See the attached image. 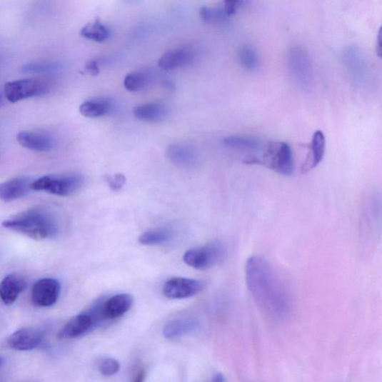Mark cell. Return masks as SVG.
I'll return each mask as SVG.
<instances>
[{"instance_id": "19", "label": "cell", "mask_w": 382, "mask_h": 382, "mask_svg": "<svg viewBox=\"0 0 382 382\" xmlns=\"http://www.w3.org/2000/svg\"><path fill=\"white\" fill-rule=\"evenodd\" d=\"M326 151V138L324 133L318 130L314 132L311 144V151L303 166V172L306 173L313 169L323 161Z\"/></svg>"}, {"instance_id": "14", "label": "cell", "mask_w": 382, "mask_h": 382, "mask_svg": "<svg viewBox=\"0 0 382 382\" xmlns=\"http://www.w3.org/2000/svg\"><path fill=\"white\" fill-rule=\"evenodd\" d=\"M201 328V321L196 318H177L171 320L164 325L163 335L167 339L175 340L195 334Z\"/></svg>"}, {"instance_id": "18", "label": "cell", "mask_w": 382, "mask_h": 382, "mask_svg": "<svg viewBox=\"0 0 382 382\" xmlns=\"http://www.w3.org/2000/svg\"><path fill=\"white\" fill-rule=\"evenodd\" d=\"M166 155L173 164L182 168L194 167L199 161V154L196 149L184 144L170 145Z\"/></svg>"}, {"instance_id": "2", "label": "cell", "mask_w": 382, "mask_h": 382, "mask_svg": "<svg viewBox=\"0 0 382 382\" xmlns=\"http://www.w3.org/2000/svg\"><path fill=\"white\" fill-rule=\"evenodd\" d=\"M2 225L36 241L53 238L59 230L56 216L44 208H31L14 215Z\"/></svg>"}, {"instance_id": "3", "label": "cell", "mask_w": 382, "mask_h": 382, "mask_svg": "<svg viewBox=\"0 0 382 382\" xmlns=\"http://www.w3.org/2000/svg\"><path fill=\"white\" fill-rule=\"evenodd\" d=\"M246 163L263 165L282 176H291L294 171L292 149L286 142H270L261 157L251 156L246 159Z\"/></svg>"}, {"instance_id": "7", "label": "cell", "mask_w": 382, "mask_h": 382, "mask_svg": "<svg viewBox=\"0 0 382 382\" xmlns=\"http://www.w3.org/2000/svg\"><path fill=\"white\" fill-rule=\"evenodd\" d=\"M51 91V86L44 80L25 79L6 83L4 95L10 103L14 104L32 97L45 95Z\"/></svg>"}, {"instance_id": "22", "label": "cell", "mask_w": 382, "mask_h": 382, "mask_svg": "<svg viewBox=\"0 0 382 382\" xmlns=\"http://www.w3.org/2000/svg\"><path fill=\"white\" fill-rule=\"evenodd\" d=\"M111 31L110 28L99 19H95L89 22L83 26L80 31V35L83 38L98 43L107 41L111 36Z\"/></svg>"}, {"instance_id": "33", "label": "cell", "mask_w": 382, "mask_h": 382, "mask_svg": "<svg viewBox=\"0 0 382 382\" xmlns=\"http://www.w3.org/2000/svg\"><path fill=\"white\" fill-rule=\"evenodd\" d=\"M376 51L378 56L382 59V26L378 31Z\"/></svg>"}, {"instance_id": "9", "label": "cell", "mask_w": 382, "mask_h": 382, "mask_svg": "<svg viewBox=\"0 0 382 382\" xmlns=\"http://www.w3.org/2000/svg\"><path fill=\"white\" fill-rule=\"evenodd\" d=\"M205 286L204 282L201 280L174 277L165 282L162 292L171 300H184L201 293Z\"/></svg>"}, {"instance_id": "31", "label": "cell", "mask_w": 382, "mask_h": 382, "mask_svg": "<svg viewBox=\"0 0 382 382\" xmlns=\"http://www.w3.org/2000/svg\"><path fill=\"white\" fill-rule=\"evenodd\" d=\"M223 4L229 15L232 16L243 8L246 2L243 0H235V1H226Z\"/></svg>"}, {"instance_id": "21", "label": "cell", "mask_w": 382, "mask_h": 382, "mask_svg": "<svg viewBox=\"0 0 382 382\" xmlns=\"http://www.w3.org/2000/svg\"><path fill=\"white\" fill-rule=\"evenodd\" d=\"M168 113L167 107L160 103L144 104L133 109V114L136 119L148 122L161 121L166 118Z\"/></svg>"}, {"instance_id": "26", "label": "cell", "mask_w": 382, "mask_h": 382, "mask_svg": "<svg viewBox=\"0 0 382 382\" xmlns=\"http://www.w3.org/2000/svg\"><path fill=\"white\" fill-rule=\"evenodd\" d=\"M238 59L242 68L248 71H256L260 65L258 53L250 46H243L239 49Z\"/></svg>"}, {"instance_id": "20", "label": "cell", "mask_w": 382, "mask_h": 382, "mask_svg": "<svg viewBox=\"0 0 382 382\" xmlns=\"http://www.w3.org/2000/svg\"><path fill=\"white\" fill-rule=\"evenodd\" d=\"M110 99L99 97L89 99L79 106V112L88 119H97L106 115L111 109Z\"/></svg>"}, {"instance_id": "17", "label": "cell", "mask_w": 382, "mask_h": 382, "mask_svg": "<svg viewBox=\"0 0 382 382\" xmlns=\"http://www.w3.org/2000/svg\"><path fill=\"white\" fill-rule=\"evenodd\" d=\"M16 141L24 148L36 152L51 151L55 145L52 136L38 131H21L16 136Z\"/></svg>"}, {"instance_id": "34", "label": "cell", "mask_w": 382, "mask_h": 382, "mask_svg": "<svg viewBox=\"0 0 382 382\" xmlns=\"http://www.w3.org/2000/svg\"><path fill=\"white\" fill-rule=\"evenodd\" d=\"M146 373L144 370H141L136 376L134 380L132 382H145Z\"/></svg>"}, {"instance_id": "12", "label": "cell", "mask_w": 382, "mask_h": 382, "mask_svg": "<svg viewBox=\"0 0 382 382\" xmlns=\"http://www.w3.org/2000/svg\"><path fill=\"white\" fill-rule=\"evenodd\" d=\"M133 298L128 293L114 295L99 304L103 320L114 321L124 316L132 307Z\"/></svg>"}, {"instance_id": "32", "label": "cell", "mask_w": 382, "mask_h": 382, "mask_svg": "<svg viewBox=\"0 0 382 382\" xmlns=\"http://www.w3.org/2000/svg\"><path fill=\"white\" fill-rule=\"evenodd\" d=\"M85 71L89 74L96 76L99 72H101V69H99V65L97 60H90L89 61L86 66H85Z\"/></svg>"}, {"instance_id": "24", "label": "cell", "mask_w": 382, "mask_h": 382, "mask_svg": "<svg viewBox=\"0 0 382 382\" xmlns=\"http://www.w3.org/2000/svg\"><path fill=\"white\" fill-rule=\"evenodd\" d=\"M154 76L149 72L136 71L129 74L124 80V88L129 92H139L151 86Z\"/></svg>"}, {"instance_id": "16", "label": "cell", "mask_w": 382, "mask_h": 382, "mask_svg": "<svg viewBox=\"0 0 382 382\" xmlns=\"http://www.w3.org/2000/svg\"><path fill=\"white\" fill-rule=\"evenodd\" d=\"M33 181L28 177L19 176L4 182L0 186V198L10 203L24 197L32 190Z\"/></svg>"}, {"instance_id": "28", "label": "cell", "mask_w": 382, "mask_h": 382, "mask_svg": "<svg viewBox=\"0 0 382 382\" xmlns=\"http://www.w3.org/2000/svg\"><path fill=\"white\" fill-rule=\"evenodd\" d=\"M62 64L57 61L31 62L22 66L21 71L25 74H52L59 71Z\"/></svg>"}, {"instance_id": "6", "label": "cell", "mask_w": 382, "mask_h": 382, "mask_svg": "<svg viewBox=\"0 0 382 382\" xmlns=\"http://www.w3.org/2000/svg\"><path fill=\"white\" fill-rule=\"evenodd\" d=\"M103 318L99 305L89 311L80 313L72 318L58 332L61 340H72L84 336L98 325Z\"/></svg>"}, {"instance_id": "13", "label": "cell", "mask_w": 382, "mask_h": 382, "mask_svg": "<svg viewBox=\"0 0 382 382\" xmlns=\"http://www.w3.org/2000/svg\"><path fill=\"white\" fill-rule=\"evenodd\" d=\"M196 56L195 51L190 47L175 48L164 54L158 64L163 71H174L191 64Z\"/></svg>"}, {"instance_id": "15", "label": "cell", "mask_w": 382, "mask_h": 382, "mask_svg": "<svg viewBox=\"0 0 382 382\" xmlns=\"http://www.w3.org/2000/svg\"><path fill=\"white\" fill-rule=\"evenodd\" d=\"M27 287L26 278L20 273H11L0 284V297L6 306H11L18 300Z\"/></svg>"}, {"instance_id": "10", "label": "cell", "mask_w": 382, "mask_h": 382, "mask_svg": "<svg viewBox=\"0 0 382 382\" xmlns=\"http://www.w3.org/2000/svg\"><path fill=\"white\" fill-rule=\"evenodd\" d=\"M60 293L61 284L57 279L41 278L31 288V303L39 308L51 307L57 303Z\"/></svg>"}, {"instance_id": "11", "label": "cell", "mask_w": 382, "mask_h": 382, "mask_svg": "<svg viewBox=\"0 0 382 382\" xmlns=\"http://www.w3.org/2000/svg\"><path fill=\"white\" fill-rule=\"evenodd\" d=\"M46 335L39 328H25L16 331L7 339L11 350L21 352L37 350L45 344Z\"/></svg>"}, {"instance_id": "23", "label": "cell", "mask_w": 382, "mask_h": 382, "mask_svg": "<svg viewBox=\"0 0 382 382\" xmlns=\"http://www.w3.org/2000/svg\"><path fill=\"white\" fill-rule=\"evenodd\" d=\"M174 237V231L167 227L149 230L139 238V241L144 246H158L167 243Z\"/></svg>"}, {"instance_id": "4", "label": "cell", "mask_w": 382, "mask_h": 382, "mask_svg": "<svg viewBox=\"0 0 382 382\" xmlns=\"http://www.w3.org/2000/svg\"><path fill=\"white\" fill-rule=\"evenodd\" d=\"M84 181V177L78 174L47 175L33 181L31 188L32 191L68 196L77 192Z\"/></svg>"}, {"instance_id": "27", "label": "cell", "mask_w": 382, "mask_h": 382, "mask_svg": "<svg viewBox=\"0 0 382 382\" xmlns=\"http://www.w3.org/2000/svg\"><path fill=\"white\" fill-rule=\"evenodd\" d=\"M223 144L230 148L244 149V151H257L261 146V141L253 137L231 136L223 139Z\"/></svg>"}, {"instance_id": "29", "label": "cell", "mask_w": 382, "mask_h": 382, "mask_svg": "<svg viewBox=\"0 0 382 382\" xmlns=\"http://www.w3.org/2000/svg\"><path fill=\"white\" fill-rule=\"evenodd\" d=\"M121 370V364L118 360L112 358L104 359L99 364V371L105 376H114Z\"/></svg>"}, {"instance_id": "5", "label": "cell", "mask_w": 382, "mask_h": 382, "mask_svg": "<svg viewBox=\"0 0 382 382\" xmlns=\"http://www.w3.org/2000/svg\"><path fill=\"white\" fill-rule=\"evenodd\" d=\"M226 253V248L223 243L213 241L191 248L184 254V261L193 269L205 271L223 261Z\"/></svg>"}, {"instance_id": "8", "label": "cell", "mask_w": 382, "mask_h": 382, "mask_svg": "<svg viewBox=\"0 0 382 382\" xmlns=\"http://www.w3.org/2000/svg\"><path fill=\"white\" fill-rule=\"evenodd\" d=\"M288 66L290 76L302 88H306L313 79V68L311 58L306 49L301 46H295L288 54Z\"/></svg>"}, {"instance_id": "35", "label": "cell", "mask_w": 382, "mask_h": 382, "mask_svg": "<svg viewBox=\"0 0 382 382\" xmlns=\"http://www.w3.org/2000/svg\"><path fill=\"white\" fill-rule=\"evenodd\" d=\"M211 382H226V381H225V378L223 374L217 373L213 377Z\"/></svg>"}, {"instance_id": "30", "label": "cell", "mask_w": 382, "mask_h": 382, "mask_svg": "<svg viewBox=\"0 0 382 382\" xmlns=\"http://www.w3.org/2000/svg\"><path fill=\"white\" fill-rule=\"evenodd\" d=\"M107 181L111 189L114 191H120L126 184V177L121 174L109 176Z\"/></svg>"}, {"instance_id": "1", "label": "cell", "mask_w": 382, "mask_h": 382, "mask_svg": "<svg viewBox=\"0 0 382 382\" xmlns=\"http://www.w3.org/2000/svg\"><path fill=\"white\" fill-rule=\"evenodd\" d=\"M246 282L258 307L273 319L288 316L291 308L289 292L272 265L260 256L247 259Z\"/></svg>"}, {"instance_id": "25", "label": "cell", "mask_w": 382, "mask_h": 382, "mask_svg": "<svg viewBox=\"0 0 382 382\" xmlns=\"http://www.w3.org/2000/svg\"><path fill=\"white\" fill-rule=\"evenodd\" d=\"M201 16L206 24L216 25L226 24L231 18L223 4L220 6L203 7L201 9Z\"/></svg>"}]
</instances>
